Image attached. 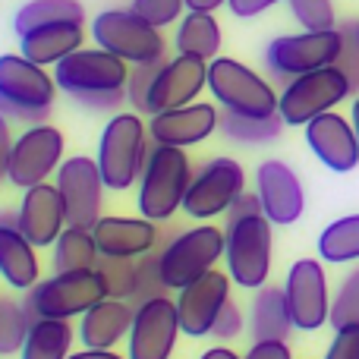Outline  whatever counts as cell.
Returning <instances> with one entry per match:
<instances>
[{
  "mask_svg": "<svg viewBox=\"0 0 359 359\" xmlns=\"http://www.w3.org/2000/svg\"><path fill=\"white\" fill-rule=\"evenodd\" d=\"M130 63L104 48H79L54 67L57 88L92 111H114L126 101Z\"/></svg>",
  "mask_w": 359,
  "mask_h": 359,
  "instance_id": "cell-1",
  "label": "cell"
},
{
  "mask_svg": "<svg viewBox=\"0 0 359 359\" xmlns=\"http://www.w3.org/2000/svg\"><path fill=\"white\" fill-rule=\"evenodd\" d=\"M192 161L186 149L174 145H149L142 177H139V215L149 221H170L186 202V192L192 183Z\"/></svg>",
  "mask_w": 359,
  "mask_h": 359,
  "instance_id": "cell-2",
  "label": "cell"
},
{
  "mask_svg": "<svg viewBox=\"0 0 359 359\" xmlns=\"http://www.w3.org/2000/svg\"><path fill=\"white\" fill-rule=\"evenodd\" d=\"M57 98V79L22 54H0V114L22 123H44Z\"/></svg>",
  "mask_w": 359,
  "mask_h": 359,
  "instance_id": "cell-3",
  "label": "cell"
},
{
  "mask_svg": "<svg viewBox=\"0 0 359 359\" xmlns=\"http://www.w3.org/2000/svg\"><path fill=\"white\" fill-rule=\"evenodd\" d=\"M149 126L139 114H114L98 139V168L107 189H133L139 186L145 158H149Z\"/></svg>",
  "mask_w": 359,
  "mask_h": 359,
  "instance_id": "cell-4",
  "label": "cell"
},
{
  "mask_svg": "<svg viewBox=\"0 0 359 359\" xmlns=\"http://www.w3.org/2000/svg\"><path fill=\"white\" fill-rule=\"evenodd\" d=\"M227 252V230L215 224H198L192 230H180L174 240L164 243L158 252L161 278L168 290H183L202 274L215 271V265Z\"/></svg>",
  "mask_w": 359,
  "mask_h": 359,
  "instance_id": "cell-5",
  "label": "cell"
},
{
  "mask_svg": "<svg viewBox=\"0 0 359 359\" xmlns=\"http://www.w3.org/2000/svg\"><path fill=\"white\" fill-rule=\"evenodd\" d=\"M208 92L224 111L243 117H274L280 107V95L271 82L233 57H215L208 63Z\"/></svg>",
  "mask_w": 359,
  "mask_h": 359,
  "instance_id": "cell-6",
  "label": "cell"
},
{
  "mask_svg": "<svg viewBox=\"0 0 359 359\" xmlns=\"http://www.w3.org/2000/svg\"><path fill=\"white\" fill-rule=\"evenodd\" d=\"M227 274L243 290H259L271 274V221L265 215H243L227 221Z\"/></svg>",
  "mask_w": 359,
  "mask_h": 359,
  "instance_id": "cell-7",
  "label": "cell"
},
{
  "mask_svg": "<svg viewBox=\"0 0 359 359\" xmlns=\"http://www.w3.org/2000/svg\"><path fill=\"white\" fill-rule=\"evenodd\" d=\"M107 299V287L98 271H63L38 280L25 297L32 318H82L95 303Z\"/></svg>",
  "mask_w": 359,
  "mask_h": 359,
  "instance_id": "cell-8",
  "label": "cell"
},
{
  "mask_svg": "<svg viewBox=\"0 0 359 359\" xmlns=\"http://www.w3.org/2000/svg\"><path fill=\"white\" fill-rule=\"evenodd\" d=\"M92 38L98 48L117 54L130 67L164 60V35L133 10H104L92 19Z\"/></svg>",
  "mask_w": 359,
  "mask_h": 359,
  "instance_id": "cell-9",
  "label": "cell"
},
{
  "mask_svg": "<svg viewBox=\"0 0 359 359\" xmlns=\"http://www.w3.org/2000/svg\"><path fill=\"white\" fill-rule=\"evenodd\" d=\"M350 95H353V86H350L347 76L337 67H322L287 82L284 92H280L278 114L284 117L287 126H306L322 114L334 111Z\"/></svg>",
  "mask_w": 359,
  "mask_h": 359,
  "instance_id": "cell-10",
  "label": "cell"
},
{
  "mask_svg": "<svg viewBox=\"0 0 359 359\" xmlns=\"http://www.w3.org/2000/svg\"><path fill=\"white\" fill-rule=\"evenodd\" d=\"M341 29L331 32H297L280 35L265 48V67L274 79H297L312 69L334 67L341 57Z\"/></svg>",
  "mask_w": 359,
  "mask_h": 359,
  "instance_id": "cell-11",
  "label": "cell"
},
{
  "mask_svg": "<svg viewBox=\"0 0 359 359\" xmlns=\"http://www.w3.org/2000/svg\"><path fill=\"white\" fill-rule=\"evenodd\" d=\"M63 164V133L50 123H32L13 142L10 158L4 164L6 183L16 189H32L38 183H48Z\"/></svg>",
  "mask_w": 359,
  "mask_h": 359,
  "instance_id": "cell-12",
  "label": "cell"
},
{
  "mask_svg": "<svg viewBox=\"0 0 359 359\" xmlns=\"http://www.w3.org/2000/svg\"><path fill=\"white\" fill-rule=\"evenodd\" d=\"M246 192V174L240 161L233 158H208L202 168L192 174L189 192H186L183 211L196 221L227 215L230 205Z\"/></svg>",
  "mask_w": 359,
  "mask_h": 359,
  "instance_id": "cell-13",
  "label": "cell"
},
{
  "mask_svg": "<svg viewBox=\"0 0 359 359\" xmlns=\"http://www.w3.org/2000/svg\"><path fill=\"white\" fill-rule=\"evenodd\" d=\"M57 189L63 196L69 227L92 230L101 221V202H104L107 183L101 177L98 158H88V155L63 158L60 170H57Z\"/></svg>",
  "mask_w": 359,
  "mask_h": 359,
  "instance_id": "cell-14",
  "label": "cell"
},
{
  "mask_svg": "<svg viewBox=\"0 0 359 359\" xmlns=\"http://www.w3.org/2000/svg\"><path fill=\"white\" fill-rule=\"evenodd\" d=\"M287 306L297 331H318L331 322L328 274L318 259H297L284 280Z\"/></svg>",
  "mask_w": 359,
  "mask_h": 359,
  "instance_id": "cell-15",
  "label": "cell"
},
{
  "mask_svg": "<svg viewBox=\"0 0 359 359\" xmlns=\"http://www.w3.org/2000/svg\"><path fill=\"white\" fill-rule=\"evenodd\" d=\"M183 334L177 312V299L155 297L136 303V318H133V331L126 337L130 359H170L177 350V337Z\"/></svg>",
  "mask_w": 359,
  "mask_h": 359,
  "instance_id": "cell-16",
  "label": "cell"
},
{
  "mask_svg": "<svg viewBox=\"0 0 359 359\" xmlns=\"http://www.w3.org/2000/svg\"><path fill=\"white\" fill-rule=\"evenodd\" d=\"M202 88H208V60L177 54L174 60H164L149 92V117L174 107L196 104Z\"/></svg>",
  "mask_w": 359,
  "mask_h": 359,
  "instance_id": "cell-17",
  "label": "cell"
},
{
  "mask_svg": "<svg viewBox=\"0 0 359 359\" xmlns=\"http://www.w3.org/2000/svg\"><path fill=\"white\" fill-rule=\"evenodd\" d=\"M230 284L233 278L221 271H208L198 280H192L189 287L177 290V312H180V325L183 334L189 337H211L215 322L221 318L224 306L230 303Z\"/></svg>",
  "mask_w": 359,
  "mask_h": 359,
  "instance_id": "cell-18",
  "label": "cell"
},
{
  "mask_svg": "<svg viewBox=\"0 0 359 359\" xmlns=\"http://www.w3.org/2000/svg\"><path fill=\"white\" fill-rule=\"evenodd\" d=\"M255 196L262 202V211L271 224L287 227V224H297L303 217L306 208V192L299 183L297 170L290 164L278 161V158H268L259 164L255 170Z\"/></svg>",
  "mask_w": 359,
  "mask_h": 359,
  "instance_id": "cell-19",
  "label": "cell"
},
{
  "mask_svg": "<svg viewBox=\"0 0 359 359\" xmlns=\"http://www.w3.org/2000/svg\"><path fill=\"white\" fill-rule=\"evenodd\" d=\"M16 221L35 249L54 246L63 230L69 227L57 183H38L32 189H22V198L16 205Z\"/></svg>",
  "mask_w": 359,
  "mask_h": 359,
  "instance_id": "cell-20",
  "label": "cell"
},
{
  "mask_svg": "<svg viewBox=\"0 0 359 359\" xmlns=\"http://www.w3.org/2000/svg\"><path fill=\"white\" fill-rule=\"evenodd\" d=\"M306 130V145L309 151L334 174H350L359 164V139L356 130L347 117H341L337 111H328L322 117H316L312 123L303 126Z\"/></svg>",
  "mask_w": 359,
  "mask_h": 359,
  "instance_id": "cell-21",
  "label": "cell"
},
{
  "mask_svg": "<svg viewBox=\"0 0 359 359\" xmlns=\"http://www.w3.org/2000/svg\"><path fill=\"white\" fill-rule=\"evenodd\" d=\"M221 123V114L208 101H196V104L174 107V111H161L149 120V136L158 145H174V149H189L211 136Z\"/></svg>",
  "mask_w": 359,
  "mask_h": 359,
  "instance_id": "cell-22",
  "label": "cell"
},
{
  "mask_svg": "<svg viewBox=\"0 0 359 359\" xmlns=\"http://www.w3.org/2000/svg\"><path fill=\"white\" fill-rule=\"evenodd\" d=\"M92 236L101 255H111V259H142L155 252V246L161 243L158 221H149V217L107 215L92 227Z\"/></svg>",
  "mask_w": 359,
  "mask_h": 359,
  "instance_id": "cell-23",
  "label": "cell"
},
{
  "mask_svg": "<svg viewBox=\"0 0 359 359\" xmlns=\"http://www.w3.org/2000/svg\"><path fill=\"white\" fill-rule=\"evenodd\" d=\"M38 249L29 243V236L19 230L16 208L0 211V278L13 290H25L38 284Z\"/></svg>",
  "mask_w": 359,
  "mask_h": 359,
  "instance_id": "cell-24",
  "label": "cell"
},
{
  "mask_svg": "<svg viewBox=\"0 0 359 359\" xmlns=\"http://www.w3.org/2000/svg\"><path fill=\"white\" fill-rule=\"evenodd\" d=\"M136 303L130 299H101L79 318V341L86 350H114L123 337H130Z\"/></svg>",
  "mask_w": 359,
  "mask_h": 359,
  "instance_id": "cell-25",
  "label": "cell"
},
{
  "mask_svg": "<svg viewBox=\"0 0 359 359\" xmlns=\"http://www.w3.org/2000/svg\"><path fill=\"white\" fill-rule=\"evenodd\" d=\"M82 41H86L82 22H48L19 35V54L38 67H57L69 54H76Z\"/></svg>",
  "mask_w": 359,
  "mask_h": 359,
  "instance_id": "cell-26",
  "label": "cell"
},
{
  "mask_svg": "<svg viewBox=\"0 0 359 359\" xmlns=\"http://www.w3.org/2000/svg\"><path fill=\"white\" fill-rule=\"evenodd\" d=\"M293 328L287 293L278 284H265L255 290L249 306V334L252 341H287Z\"/></svg>",
  "mask_w": 359,
  "mask_h": 359,
  "instance_id": "cell-27",
  "label": "cell"
},
{
  "mask_svg": "<svg viewBox=\"0 0 359 359\" xmlns=\"http://www.w3.org/2000/svg\"><path fill=\"white\" fill-rule=\"evenodd\" d=\"M174 48H177V54L198 57V60L211 63L217 54H221V25H217V19L211 16V13L189 10L177 22Z\"/></svg>",
  "mask_w": 359,
  "mask_h": 359,
  "instance_id": "cell-28",
  "label": "cell"
},
{
  "mask_svg": "<svg viewBox=\"0 0 359 359\" xmlns=\"http://www.w3.org/2000/svg\"><path fill=\"white\" fill-rule=\"evenodd\" d=\"M101 249L95 243L92 230L86 227H67L60 240L54 243V274L63 271H98Z\"/></svg>",
  "mask_w": 359,
  "mask_h": 359,
  "instance_id": "cell-29",
  "label": "cell"
},
{
  "mask_svg": "<svg viewBox=\"0 0 359 359\" xmlns=\"http://www.w3.org/2000/svg\"><path fill=\"white\" fill-rule=\"evenodd\" d=\"M73 328L60 318H35L25 337L19 359H69L73 353Z\"/></svg>",
  "mask_w": 359,
  "mask_h": 359,
  "instance_id": "cell-30",
  "label": "cell"
},
{
  "mask_svg": "<svg viewBox=\"0 0 359 359\" xmlns=\"http://www.w3.org/2000/svg\"><path fill=\"white\" fill-rule=\"evenodd\" d=\"M221 133L236 145H268L278 142L280 133H284V117L274 114V117H243L233 111H221Z\"/></svg>",
  "mask_w": 359,
  "mask_h": 359,
  "instance_id": "cell-31",
  "label": "cell"
},
{
  "mask_svg": "<svg viewBox=\"0 0 359 359\" xmlns=\"http://www.w3.org/2000/svg\"><path fill=\"white\" fill-rule=\"evenodd\" d=\"M48 22H86V6L79 0H29L16 10L13 29L16 35H25L29 29Z\"/></svg>",
  "mask_w": 359,
  "mask_h": 359,
  "instance_id": "cell-32",
  "label": "cell"
},
{
  "mask_svg": "<svg viewBox=\"0 0 359 359\" xmlns=\"http://www.w3.org/2000/svg\"><path fill=\"white\" fill-rule=\"evenodd\" d=\"M318 255H322V262H331V265L359 262V215L331 221L318 233Z\"/></svg>",
  "mask_w": 359,
  "mask_h": 359,
  "instance_id": "cell-33",
  "label": "cell"
},
{
  "mask_svg": "<svg viewBox=\"0 0 359 359\" xmlns=\"http://www.w3.org/2000/svg\"><path fill=\"white\" fill-rule=\"evenodd\" d=\"M32 312L13 297H0V356L22 353L25 337L32 331Z\"/></svg>",
  "mask_w": 359,
  "mask_h": 359,
  "instance_id": "cell-34",
  "label": "cell"
},
{
  "mask_svg": "<svg viewBox=\"0 0 359 359\" xmlns=\"http://www.w3.org/2000/svg\"><path fill=\"white\" fill-rule=\"evenodd\" d=\"M98 274L107 287V297L111 299H136L139 293V262L136 259H111V255H101L98 262Z\"/></svg>",
  "mask_w": 359,
  "mask_h": 359,
  "instance_id": "cell-35",
  "label": "cell"
},
{
  "mask_svg": "<svg viewBox=\"0 0 359 359\" xmlns=\"http://www.w3.org/2000/svg\"><path fill=\"white\" fill-rule=\"evenodd\" d=\"M331 328H347L359 325V265L344 274L341 287H337L334 299H331Z\"/></svg>",
  "mask_w": 359,
  "mask_h": 359,
  "instance_id": "cell-36",
  "label": "cell"
},
{
  "mask_svg": "<svg viewBox=\"0 0 359 359\" xmlns=\"http://www.w3.org/2000/svg\"><path fill=\"white\" fill-rule=\"evenodd\" d=\"M290 13L303 32H331L337 29V16H334V0H287Z\"/></svg>",
  "mask_w": 359,
  "mask_h": 359,
  "instance_id": "cell-37",
  "label": "cell"
},
{
  "mask_svg": "<svg viewBox=\"0 0 359 359\" xmlns=\"http://www.w3.org/2000/svg\"><path fill=\"white\" fill-rule=\"evenodd\" d=\"M133 13L151 22L155 29H168L170 22H180L186 16V0H133Z\"/></svg>",
  "mask_w": 359,
  "mask_h": 359,
  "instance_id": "cell-38",
  "label": "cell"
},
{
  "mask_svg": "<svg viewBox=\"0 0 359 359\" xmlns=\"http://www.w3.org/2000/svg\"><path fill=\"white\" fill-rule=\"evenodd\" d=\"M341 57L334 67L350 79L353 92H359V22H341Z\"/></svg>",
  "mask_w": 359,
  "mask_h": 359,
  "instance_id": "cell-39",
  "label": "cell"
},
{
  "mask_svg": "<svg viewBox=\"0 0 359 359\" xmlns=\"http://www.w3.org/2000/svg\"><path fill=\"white\" fill-rule=\"evenodd\" d=\"M164 63V60H161ZM161 63H139V67L130 69V86H126V101H130L136 111H149V92H151V82L158 76V67Z\"/></svg>",
  "mask_w": 359,
  "mask_h": 359,
  "instance_id": "cell-40",
  "label": "cell"
},
{
  "mask_svg": "<svg viewBox=\"0 0 359 359\" xmlns=\"http://www.w3.org/2000/svg\"><path fill=\"white\" fill-rule=\"evenodd\" d=\"M164 278H161V265H158V255H142L139 262V293L133 303H145V299L164 297Z\"/></svg>",
  "mask_w": 359,
  "mask_h": 359,
  "instance_id": "cell-41",
  "label": "cell"
},
{
  "mask_svg": "<svg viewBox=\"0 0 359 359\" xmlns=\"http://www.w3.org/2000/svg\"><path fill=\"white\" fill-rule=\"evenodd\" d=\"M325 359H359V325L337 328Z\"/></svg>",
  "mask_w": 359,
  "mask_h": 359,
  "instance_id": "cell-42",
  "label": "cell"
},
{
  "mask_svg": "<svg viewBox=\"0 0 359 359\" xmlns=\"http://www.w3.org/2000/svg\"><path fill=\"white\" fill-rule=\"evenodd\" d=\"M243 331V312L236 303H227L221 312V318L215 322V331H211V337H217V341H230V337H236Z\"/></svg>",
  "mask_w": 359,
  "mask_h": 359,
  "instance_id": "cell-43",
  "label": "cell"
},
{
  "mask_svg": "<svg viewBox=\"0 0 359 359\" xmlns=\"http://www.w3.org/2000/svg\"><path fill=\"white\" fill-rule=\"evenodd\" d=\"M278 4H284V0H227L230 13H233L236 19H255Z\"/></svg>",
  "mask_w": 359,
  "mask_h": 359,
  "instance_id": "cell-44",
  "label": "cell"
},
{
  "mask_svg": "<svg viewBox=\"0 0 359 359\" xmlns=\"http://www.w3.org/2000/svg\"><path fill=\"white\" fill-rule=\"evenodd\" d=\"M246 359H293L287 341H255L249 347Z\"/></svg>",
  "mask_w": 359,
  "mask_h": 359,
  "instance_id": "cell-45",
  "label": "cell"
},
{
  "mask_svg": "<svg viewBox=\"0 0 359 359\" xmlns=\"http://www.w3.org/2000/svg\"><path fill=\"white\" fill-rule=\"evenodd\" d=\"M243 215H265V211H262V202H259V196H255V192H243V196L236 198L233 205H230L227 221H233V217H243Z\"/></svg>",
  "mask_w": 359,
  "mask_h": 359,
  "instance_id": "cell-46",
  "label": "cell"
},
{
  "mask_svg": "<svg viewBox=\"0 0 359 359\" xmlns=\"http://www.w3.org/2000/svg\"><path fill=\"white\" fill-rule=\"evenodd\" d=\"M13 133H10V117L6 114H0V161L6 164V158H10V149H13Z\"/></svg>",
  "mask_w": 359,
  "mask_h": 359,
  "instance_id": "cell-47",
  "label": "cell"
},
{
  "mask_svg": "<svg viewBox=\"0 0 359 359\" xmlns=\"http://www.w3.org/2000/svg\"><path fill=\"white\" fill-rule=\"evenodd\" d=\"M69 359H130V356H120L114 350H86L82 347L79 353H69Z\"/></svg>",
  "mask_w": 359,
  "mask_h": 359,
  "instance_id": "cell-48",
  "label": "cell"
},
{
  "mask_svg": "<svg viewBox=\"0 0 359 359\" xmlns=\"http://www.w3.org/2000/svg\"><path fill=\"white\" fill-rule=\"evenodd\" d=\"M227 6V0H186V10H196V13H215Z\"/></svg>",
  "mask_w": 359,
  "mask_h": 359,
  "instance_id": "cell-49",
  "label": "cell"
},
{
  "mask_svg": "<svg viewBox=\"0 0 359 359\" xmlns=\"http://www.w3.org/2000/svg\"><path fill=\"white\" fill-rule=\"evenodd\" d=\"M198 359H246V356L233 353V350H227V347H211V350H205Z\"/></svg>",
  "mask_w": 359,
  "mask_h": 359,
  "instance_id": "cell-50",
  "label": "cell"
},
{
  "mask_svg": "<svg viewBox=\"0 0 359 359\" xmlns=\"http://www.w3.org/2000/svg\"><path fill=\"white\" fill-rule=\"evenodd\" d=\"M350 123H353V130H356V139H359V95H356L353 107H350Z\"/></svg>",
  "mask_w": 359,
  "mask_h": 359,
  "instance_id": "cell-51",
  "label": "cell"
},
{
  "mask_svg": "<svg viewBox=\"0 0 359 359\" xmlns=\"http://www.w3.org/2000/svg\"><path fill=\"white\" fill-rule=\"evenodd\" d=\"M0 174H4V161H0Z\"/></svg>",
  "mask_w": 359,
  "mask_h": 359,
  "instance_id": "cell-52",
  "label": "cell"
}]
</instances>
